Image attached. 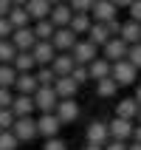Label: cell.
<instances>
[{"label":"cell","mask_w":141,"mask_h":150,"mask_svg":"<svg viewBox=\"0 0 141 150\" xmlns=\"http://www.w3.org/2000/svg\"><path fill=\"white\" fill-rule=\"evenodd\" d=\"M34 102H37V110H42V113H57L59 93L54 85H40V91L34 93Z\"/></svg>","instance_id":"cell-1"},{"label":"cell","mask_w":141,"mask_h":150,"mask_svg":"<svg viewBox=\"0 0 141 150\" xmlns=\"http://www.w3.org/2000/svg\"><path fill=\"white\" fill-rule=\"evenodd\" d=\"M17 133V139L20 142H31V139H37L40 136V125H37V119H31V116H20L14 122V127H11Z\"/></svg>","instance_id":"cell-2"},{"label":"cell","mask_w":141,"mask_h":150,"mask_svg":"<svg viewBox=\"0 0 141 150\" xmlns=\"http://www.w3.org/2000/svg\"><path fill=\"white\" fill-rule=\"evenodd\" d=\"M116 11H119V6L113 0H96L90 8V17H93V23H110V20H116Z\"/></svg>","instance_id":"cell-3"},{"label":"cell","mask_w":141,"mask_h":150,"mask_svg":"<svg viewBox=\"0 0 141 150\" xmlns=\"http://www.w3.org/2000/svg\"><path fill=\"white\" fill-rule=\"evenodd\" d=\"M96 48H99V45H93L90 40H79V42L74 45V51H71L74 59H76V65H90L93 59H99Z\"/></svg>","instance_id":"cell-4"},{"label":"cell","mask_w":141,"mask_h":150,"mask_svg":"<svg viewBox=\"0 0 141 150\" xmlns=\"http://www.w3.org/2000/svg\"><path fill=\"white\" fill-rule=\"evenodd\" d=\"M31 54H34V59H37V65H51L54 59H57V45L51 40H37V45L31 48Z\"/></svg>","instance_id":"cell-5"},{"label":"cell","mask_w":141,"mask_h":150,"mask_svg":"<svg viewBox=\"0 0 141 150\" xmlns=\"http://www.w3.org/2000/svg\"><path fill=\"white\" fill-rule=\"evenodd\" d=\"M135 74H138V68L130 62V59H119L113 62V79L119 85H133L135 82Z\"/></svg>","instance_id":"cell-6"},{"label":"cell","mask_w":141,"mask_h":150,"mask_svg":"<svg viewBox=\"0 0 141 150\" xmlns=\"http://www.w3.org/2000/svg\"><path fill=\"white\" fill-rule=\"evenodd\" d=\"M107 125H110V139H119V142L133 139V130H135L133 119H121V116H116L113 122H107Z\"/></svg>","instance_id":"cell-7"},{"label":"cell","mask_w":141,"mask_h":150,"mask_svg":"<svg viewBox=\"0 0 141 150\" xmlns=\"http://www.w3.org/2000/svg\"><path fill=\"white\" fill-rule=\"evenodd\" d=\"M76 37H79V34H76L71 25H65V28H57V34H54V40H51V42L57 45V51H74V45L79 42Z\"/></svg>","instance_id":"cell-8"},{"label":"cell","mask_w":141,"mask_h":150,"mask_svg":"<svg viewBox=\"0 0 141 150\" xmlns=\"http://www.w3.org/2000/svg\"><path fill=\"white\" fill-rule=\"evenodd\" d=\"M110 142V125L107 122H90L88 125V144H105Z\"/></svg>","instance_id":"cell-9"},{"label":"cell","mask_w":141,"mask_h":150,"mask_svg":"<svg viewBox=\"0 0 141 150\" xmlns=\"http://www.w3.org/2000/svg\"><path fill=\"white\" fill-rule=\"evenodd\" d=\"M11 42H14L20 51H31L34 45H37V34H34L31 25H25V28H14V34H11Z\"/></svg>","instance_id":"cell-10"},{"label":"cell","mask_w":141,"mask_h":150,"mask_svg":"<svg viewBox=\"0 0 141 150\" xmlns=\"http://www.w3.org/2000/svg\"><path fill=\"white\" fill-rule=\"evenodd\" d=\"M37 125H40V136L54 139V136L59 133V127H62V119H59L57 113H42V116L37 119Z\"/></svg>","instance_id":"cell-11"},{"label":"cell","mask_w":141,"mask_h":150,"mask_svg":"<svg viewBox=\"0 0 141 150\" xmlns=\"http://www.w3.org/2000/svg\"><path fill=\"white\" fill-rule=\"evenodd\" d=\"M102 51H105V57H107L110 62H119V59H127V54H130V45H127L121 37H113V40H110Z\"/></svg>","instance_id":"cell-12"},{"label":"cell","mask_w":141,"mask_h":150,"mask_svg":"<svg viewBox=\"0 0 141 150\" xmlns=\"http://www.w3.org/2000/svg\"><path fill=\"white\" fill-rule=\"evenodd\" d=\"M51 68L57 71V76H71V74H74V68H76V59H74L71 51H59L57 59L51 62Z\"/></svg>","instance_id":"cell-13"},{"label":"cell","mask_w":141,"mask_h":150,"mask_svg":"<svg viewBox=\"0 0 141 150\" xmlns=\"http://www.w3.org/2000/svg\"><path fill=\"white\" fill-rule=\"evenodd\" d=\"M74 8H71V3H57V6L51 8V20H54V25L57 28H65V25H71V20H74Z\"/></svg>","instance_id":"cell-14"},{"label":"cell","mask_w":141,"mask_h":150,"mask_svg":"<svg viewBox=\"0 0 141 150\" xmlns=\"http://www.w3.org/2000/svg\"><path fill=\"white\" fill-rule=\"evenodd\" d=\"M88 40H90L93 45L105 48V45L113 40V31H110V25H107V23H93V28L88 31Z\"/></svg>","instance_id":"cell-15"},{"label":"cell","mask_w":141,"mask_h":150,"mask_svg":"<svg viewBox=\"0 0 141 150\" xmlns=\"http://www.w3.org/2000/svg\"><path fill=\"white\" fill-rule=\"evenodd\" d=\"M138 113H141V102L135 99V96H130V99H119V105H116V116H121V119H138Z\"/></svg>","instance_id":"cell-16"},{"label":"cell","mask_w":141,"mask_h":150,"mask_svg":"<svg viewBox=\"0 0 141 150\" xmlns=\"http://www.w3.org/2000/svg\"><path fill=\"white\" fill-rule=\"evenodd\" d=\"M54 88H57L59 99H76V91H79V82H76L74 76H59L57 82H54Z\"/></svg>","instance_id":"cell-17"},{"label":"cell","mask_w":141,"mask_h":150,"mask_svg":"<svg viewBox=\"0 0 141 150\" xmlns=\"http://www.w3.org/2000/svg\"><path fill=\"white\" fill-rule=\"evenodd\" d=\"M34 108H37V102H34V96H28V93H17L14 96V105H11V110H14V116H31Z\"/></svg>","instance_id":"cell-18"},{"label":"cell","mask_w":141,"mask_h":150,"mask_svg":"<svg viewBox=\"0 0 141 150\" xmlns=\"http://www.w3.org/2000/svg\"><path fill=\"white\" fill-rule=\"evenodd\" d=\"M25 8H28L31 20H48L54 3H51V0H28V3H25Z\"/></svg>","instance_id":"cell-19"},{"label":"cell","mask_w":141,"mask_h":150,"mask_svg":"<svg viewBox=\"0 0 141 150\" xmlns=\"http://www.w3.org/2000/svg\"><path fill=\"white\" fill-rule=\"evenodd\" d=\"M57 116L62 119V125H68V122H76V116H79V105H76V99H59V105H57Z\"/></svg>","instance_id":"cell-20"},{"label":"cell","mask_w":141,"mask_h":150,"mask_svg":"<svg viewBox=\"0 0 141 150\" xmlns=\"http://www.w3.org/2000/svg\"><path fill=\"white\" fill-rule=\"evenodd\" d=\"M14 88H17V93H28V96H34V93L40 91V79H37L34 71H31V74H20Z\"/></svg>","instance_id":"cell-21"},{"label":"cell","mask_w":141,"mask_h":150,"mask_svg":"<svg viewBox=\"0 0 141 150\" xmlns=\"http://www.w3.org/2000/svg\"><path fill=\"white\" fill-rule=\"evenodd\" d=\"M88 68H90V79H96V82H99V79H105V76H113V62H110L107 57L93 59Z\"/></svg>","instance_id":"cell-22"},{"label":"cell","mask_w":141,"mask_h":150,"mask_svg":"<svg viewBox=\"0 0 141 150\" xmlns=\"http://www.w3.org/2000/svg\"><path fill=\"white\" fill-rule=\"evenodd\" d=\"M119 37H121L127 45H135V42H141V23H135V20H127V23L121 25V34H119Z\"/></svg>","instance_id":"cell-23"},{"label":"cell","mask_w":141,"mask_h":150,"mask_svg":"<svg viewBox=\"0 0 141 150\" xmlns=\"http://www.w3.org/2000/svg\"><path fill=\"white\" fill-rule=\"evenodd\" d=\"M11 65H14L17 71H20V74H31L34 68H40V65H37V59H34V54H31V51H20V54L14 57V62H11Z\"/></svg>","instance_id":"cell-24"},{"label":"cell","mask_w":141,"mask_h":150,"mask_svg":"<svg viewBox=\"0 0 141 150\" xmlns=\"http://www.w3.org/2000/svg\"><path fill=\"white\" fill-rule=\"evenodd\" d=\"M96 93H99L102 99H113V96L119 93V82L113 79V76H105V79L96 82Z\"/></svg>","instance_id":"cell-25"},{"label":"cell","mask_w":141,"mask_h":150,"mask_svg":"<svg viewBox=\"0 0 141 150\" xmlns=\"http://www.w3.org/2000/svg\"><path fill=\"white\" fill-rule=\"evenodd\" d=\"M34 34H37V40H54V34H57V25L54 20H37L34 23Z\"/></svg>","instance_id":"cell-26"},{"label":"cell","mask_w":141,"mask_h":150,"mask_svg":"<svg viewBox=\"0 0 141 150\" xmlns=\"http://www.w3.org/2000/svg\"><path fill=\"white\" fill-rule=\"evenodd\" d=\"M17 76H20V71H17L11 62L0 65V88H14V85H17Z\"/></svg>","instance_id":"cell-27"},{"label":"cell","mask_w":141,"mask_h":150,"mask_svg":"<svg viewBox=\"0 0 141 150\" xmlns=\"http://www.w3.org/2000/svg\"><path fill=\"white\" fill-rule=\"evenodd\" d=\"M71 28H74L76 34H88V31L93 28V17L85 14V11H76L74 20H71Z\"/></svg>","instance_id":"cell-28"},{"label":"cell","mask_w":141,"mask_h":150,"mask_svg":"<svg viewBox=\"0 0 141 150\" xmlns=\"http://www.w3.org/2000/svg\"><path fill=\"white\" fill-rule=\"evenodd\" d=\"M8 20H11L14 28H25L28 20H31V14H28V8H25V6H14L11 11H8Z\"/></svg>","instance_id":"cell-29"},{"label":"cell","mask_w":141,"mask_h":150,"mask_svg":"<svg viewBox=\"0 0 141 150\" xmlns=\"http://www.w3.org/2000/svg\"><path fill=\"white\" fill-rule=\"evenodd\" d=\"M17 54H20V48H17L11 40H0V65H6V62H14Z\"/></svg>","instance_id":"cell-30"},{"label":"cell","mask_w":141,"mask_h":150,"mask_svg":"<svg viewBox=\"0 0 141 150\" xmlns=\"http://www.w3.org/2000/svg\"><path fill=\"white\" fill-rule=\"evenodd\" d=\"M20 139H17L14 130H0V150H17L20 147Z\"/></svg>","instance_id":"cell-31"},{"label":"cell","mask_w":141,"mask_h":150,"mask_svg":"<svg viewBox=\"0 0 141 150\" xmlns=\"http://www.w3.org/2000/svg\"><path fill=\"white\" fill-rule=\"evenodd\" d=\"M34 74H37V79H40V85H54V82L59 79V76H57V71H54L51 65H40L37 71H34Z\"/></svg>","instance_id":"cell-32"},{"label":"cell","mask_w":141,"mask_h":150,"mask_svg":"<svg viewBox=\"0 0 141 150\" xmlns=\"http://www.w3.org/2000/svg\"><path fill=\"white\" fill-rule=\"evenodd\" d=\"M14 122H17V116H14V110H11V108L0 110V130H11Z\"/></svg>","instance_id":"cell-33"},{"label":"cell","mask_w":141,"mask_h":150,"mask_svg":"<svg viewBox=\"0 0 141 150\" xmlns=\"http://www.w3.org/2000/svg\"><path fill=\"white\" fill-rule=\"evenodd\" d=\"M14 96L17 93H11V88H0V110H6L14 105Z\"/></svg>","instance_id":"cell-34"},{"label":"cell","mask_w":141,"mask_h":150,"mask_svg":"<svg viewBox=\"0 0 141 150\" xmlns=\"http://www.w3.org/2000/svg\"><path fill=\"white\" fill-rule=\"evenodd\" d=\"M71 76H74V79H76L79 85H85L88 79H90V68H88V65H76V68H74V74H71Z\"/></svg>","instance_id":"cell-35"},{"label":"cell","mask_w":141,"mask_h":150,"mask_svg":"<svg viewBox=\"0 0 141 150\" xmlns=\"http://www.w3.org/2000/svg\"><path fill=\"white\" fill-rule=\"evenodd\" d=\"M11 34H14V25L8 17H0V40H11Z\"/></svg>","instance_id":"cell-36"},{"label":"cell","mask_w":141,"mask_h":150,"mask_svg":"<svg viewBox=\"0 0 141 150\" xmlns=\"http://www.w3.org/2000/svg\"><path fill=\"white\" fill-rule=\"evenodd\" d=\"M68 3H71L74 11H85V14H90V8H93L96 0H68Z\"/></svg>","instance_id":"cell-37"},{"label":"cell","mask_w":141,"mask_h":150,"mask_svg":"<svg viewBox=\"0 0 141 150\" xmlns=\"http://www.w3.org/2000/svg\"><path fill=\"white\" fill-rule=\"evenodd\" d=\"M127 59H130V62H133L135 68H141V42L130 45V54H127Z\"/></svg>","instance_id":"cell-38"},{"label":"cell","mask_w":141,"mask_h":150,"mask_svg":"<svg viewBox=\"0 0 141 150\" xmlns=\"http://www.w3.org/2000/svg\"><path fill=\"white\" fill-rule=\"evenodd\" d=\"M42 150H68V144L59 139V136H54V139H45V147Z\"/></svg>","instance_id":"cell-39"},{"label":"cell","mask_w":141,"mask_h":150,"mask_svg":"<svg viewBox=\"0 0 141 150\" xmlns=\"http://www.w3.org/2000/svg\"><path fill=\"white\" fill-rule=\"evenodd\" d=\"M130 20L141 23V0H133V3H130Z\"/></svg>","instance_id":"cell-40"},{"label":"cell","mask_w":141,"mask_h":150,"mask_svg":"<svg viewBox=\"0 0 141 150\" xmlns=\"http://www.w3.org/2000/svg\"><path fill=\"white\" fill-rule=\"evenodd\" d=\"M105 150H127V142H119V139H110L105 144Z\"/></svg>","instance_id":"cell-41"},{"label":"cell","mask_w":141,"mask_h":150,"mask_svg":"<svg viewBox=\"0 0 141 150\" xmlns=\"http://www.w3.org/2000/svg\"><path fill=\"white\" fill-rule=\"evenodd\" d=\"M14 8V3L11 0H0V17H8V11Z\"/></svg>","instance_id":"cell-42"},{"label":"cell","mask_w":141,"mask_h":150,"mask_svg":"<svg viewBox=\"0 0 141 150\" xmlns=\"http://www.w3.org/2000/svg\"><path fill=\"white\" fill-rule=\"evenodd\" d=\"M110 31H113V37H119V34H121V25H124V23H119V20H110Z\"/></svg>","instance_id":"cell-43"},{"label":"cell","mask_w":141,"mask_h":150,"mask_svg":"<svg viewBox=\"0 0 141 150\" xmlns=\"http://www.w3.org/2000/svg\"><path fill=\"white\" fill-rule=\"evenodd\" d=\"M133 142H141V122L135 125V130H133Z\"/></svg>","instance_id":"cell-44"},{"label":"cell","mask_w":141,"mask_h":150,"mask_svg":"<svg viewBox=\"0 0 141 150\" xmlns=\"http://www.w3.org/2000/svg\"><path fill=\"white\" fill-rule=\"evenodd\" d=\"M127 150H141V142H130V144H127Z\"/></svg>","instance_id":"cell-45"},{"label":"cell","mask_w":141,"mask_h":150,"mask_svg":"<svg viewBox=\"0 0 141 150\" xmlns=\"http://www.w3.org/2000/svg\"><path fill=\"white\" fill-rule=\"evenodd\" d=\"M113 3H116V6H130L133 0H113Z\"/></svg>","instance_id":"cell-46"},{"label":"cell","mask_w":141,"mask_h":150,"mask_svg":"<svg viewBox=\"0 0 141 150\" xmlns=\"http://www.w3.org/2000/svg\"><path fill=\"white\" fill-rule=\"evenodd\" d=\"M135 99H138V102H141V82H138V85H135Z\"/></svg>","instance_id":"cell-47"},{"label":"cell","mask_w":141,"mask_h":150,"mask_svg":"<svg viewBox=\"0 0 141 150\" xmlns=\"http://www.w3.org/2000/svg\"><path fill=\"white\" fill-rule=\"evenodd\" d=\"M85 150H105V147H102V144H88Z\"/></svg>","instance_id":"cell-48"},{"label":"cell","mask_w":141,"mask_h":150,"mask_svg":"<svg viewBox=\"0 0 141 150\" xmlns=\"http://www.w3.org/2000/svg\"><path fill=\"white\" fill-rule=\"evenodd\" d=\"M11 3H14V6H25V3H28V0H11Z\"/></svg>","instance_id":"cell-49"},{"label":"cell","mask_w":141,"mask_h":150,"mask_svg":"<svg viewBox=\"0 0 141 150\" xmlns=\"http://www.w3.org/2000/svg\"><path fill=\"white\" fill-rule=\"evenodd\" d=\"M51 3H54V6H57V3H68V0H51Z\"/></svg>","instance_id":"cell-50"},{"label":"cell","mask_w":141,"mask_h":150,"mask_svg":"<svg viewBox=\"0 0 141 150\" xmlns=\"http://www.w3.org/2000/svg\"><path fill=\"white\" fill-rule=\"evenodd\" d=\"M138 122H141V113H138Z\"/></svg>","instance_id":"cell-51"}]
</instances>
